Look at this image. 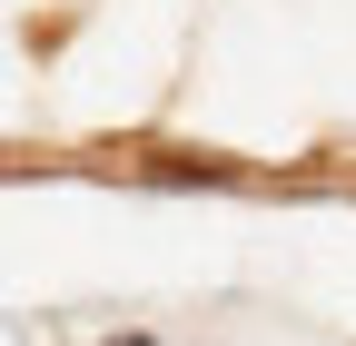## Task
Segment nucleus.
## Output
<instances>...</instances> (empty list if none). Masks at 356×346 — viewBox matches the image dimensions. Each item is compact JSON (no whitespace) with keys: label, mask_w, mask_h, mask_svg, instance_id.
Instances as JSON below:
<instances>
[{"label":"nucleus","mask_w":356,"mask_h":346,"mask_svg":"<svg viewBox=\"0 0 356 346\" xmlns=\"http://www.w3.org/2000/svg\"><path fill=\"white\" fill-rule=\"evenodd\" d=\"M99 346H149V336H99Z\"/></svg>","instance_id":"f257e3e1"}]
</instances>
